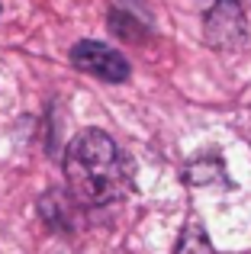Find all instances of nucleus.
Here are the masks:
<instances>
[{
    "mask_svg": "<svg viewBox=\"0 0 251 254\" xmlns=\"http://www.w3.org/2000/svg\"><path fill=\"white\" fill-rule=\"evenodd\" d=\"M71 62L81 71L100 77V81H110V84H120V81L129 77V62H126L116 49H110V45H103V42H90V39L77 42L74 49H71Z\"/></svg>",
    "mask_w": 251,
    "mask_h": 254,
    "instance_id": "obj_3",
    "label": "nucleus"
},
{
    "mask_svg": "<svg viewBox=\"0 0 251 254\" xmlns=\"http://www.w3.org/2000/svg\"><path fill=\"white\" fill-rule=\"evenodd\" d=\"M203 42L216 52H239L248 42V19L239 0H216L206 10Z\"/></svg>",
    "mask_w": 251,
    "mask_h": 254,
    "instance_id": "obj_2",
    "label": "nucleus"
},
{
    "mask_svg": "<svg viewBox=\"0 0 251 254\" xmlns=\"http://www.w3.org/2000/svg\"><path fill=\"white\" fill-rule=\"evenodd\" d=\"M187 184L190 187H222L226 184V164H222L219 155H206V158H196L193 164H187Z\"/></svg>",
    "mask_w": 251,
    "mask_h": 254,
    "instance_id": "obj_4",
    "label": "nucleus"
},
{
    "mask_svg": "<svg viewBox=\"0 0 251 254\" xmlns=\"http://www.w3.org/2000/svg\"><path fill=\"white\" fill-rule=\"evenodd\" d=\"M174 254H213V245H209V235L203 232V225H196V222L184 225Z\"/></svg>",
    "mask_w": 251,
    "mask_h": 254,
    "instance_id": "obj_5",
    "label": "nucleus"
},
{
    "mask_svg": "<svg viewBox=\"0 0 251 254\" xmlns=\"http://www.w3.org/2000/svg\"><path fill=\"white\" fill-rule=\"evenodd\" d=\"M71 196L87 206H103L129 190V164L116 142L100 129H84L74 135L64 155Z\"/></svg>",
    "mask_w": 251,
    "mask_h": 254,
    "instance_id": "obj_1",
    "label": "nucleus"
}]
</instances>
